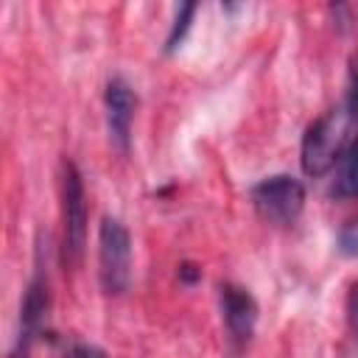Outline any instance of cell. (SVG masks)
<instances>
[{"label": "cell", "instance_id": "1", "mask_svg": "<svg viewBox=\"0 0 358 358\" xmlns=\"http://www.w3.org/2000/svg\"><path fill=\"white\" fill-rule=\"evenodd\" d=\"M358 137V59L350 64L344 98L336 109L316 117L302 137V171L308 176H324L338 162L341 151Z\"/></svg>", "mask_w": 358, "mask_h": 358}, {"label": "cell", "instance_id": "2", "mask_svg": "<svg viewBox=\"0 0 358 358\" xmlns=\"http://www.w3.org/2000/svg\"><path fill=\"white\" fill-rule=\"evenodd\" d=\"M87 243V193L84 176L73 159L62 162V263L76 268Z\"/></svg>", "mask_w": 358, "mask_h": 358}, {"label": "cell", "instance_id": "3", "mask_svg": "<svg viewBox=\"0 0 358 358\" xmlns=\"http://www.w3.org/2000/svg\"><path fill=\"white\" fill-rule=\"evenodd\" d=\"M98 277L109 296H120L131 285V235L115 215H106L98 229Z\"/></svg>", "mask_w": 358, "mask_h": 358}, {"label": "cell", "instance_id": "4", "mask_svg": "<svg viewBox=\"0 0 358 358\" xmlns=\"http://www.w3.org/2000/svg\"><path fill=\"white\" fill-rule=\"evenodd\" d=\"M249 199L260 218L271 224H294L305 210V185L291 173H274L260 179Z\"/></svg>", "mask_w": 358, "mask_h": 358}, {"label": "cell", "instance_id": "5", "mask_svg": "<svg viewBox=\"0 0 358 358\" xmlns=\"http://www.w3.org/2000/svg\"><path fill=\"white\" fill-rule=\"evenodd\" d=\"M106 129H109V140L112 145L126 154L129 143H131V123H134V112H137V95L131 90V84L120 76L109 78L106 84Z\"/></svg>", "mask_w": 358, "mask_h": 358}, {"label": "cell", "instance_id": "6", "mask_svg": "<svg viewBox=\"0 0 358 358\" xmlns=\"http://www.w3.org/2000/svg\"><path fill=\"white\" fill-rule=\"evenodd\" d=\"M221 313H224V324L227 333L232 338L235 347H243L257 324V302L255 296L235 282H224L221 285Z\"/></svg>", "mask_w": 358, "mask_h": 358}, {"label": "cell", "instance_id": "7", "mask_svg": "<svg viewBox=\"0 0 358 358\" xmlns=\"http://www.w3.org/2000/svg\"><path fill=\"white\" fill-rule=\"evenodd\" d=\"M48 310H50V285H48L45 268L39 266L36 274H34V280L28 282L25 296H22V305H20V333L17 336H25V338L36 341L45 333Z\"/></svg>", "mask_w": 358, "mask_h": 358}, {"label": "cell", "instance_id": "8", "mask_svg": "<svg viewBox=\"0 0 358 358\" xmlns=\"http://www.w3.org/2000/svg\"><path fill=\"white\" fill-rule=\"evenodd\" d=\"M333 199H358V137L341 151L338 162L333 165V185H330Z\"/></svg>", "mask_w": 358, "mask_h": 358}, {"label": "cell", "instance_id": "9", "mask_svg": "<svg viewBox=\"0 0 358 358\" xmlns=\"http://www.w3.org/2000/svg\"><path fill=\"white\" fill-rule=\"evenodd\" d=\"M196 3H182L179 8H176V17H173V25H171V31H168V39H165V50L168 53H173L179 45H182V39L187 36V31H190V22H193V14H196Z\"/></svg>", "mask_w": 358, "mask_h": 358}, {"label": "cell", "instance_id": "10", "mask_svg": "<svg viewBox=\"0 0 358 358\" xmlns=\"http://www.w3.org/2000/svg\"><path fill=\"white\" fill-rule=\"evenodd\" d=\"M62 358H109L106 350H101L98 344H90V341H64L62 347Z\"/></svg>", "mask_w": 358, "mask_h": 358}, {"label": "cell", "instance_id": "11", "mask_svg": "<svg viewBox=\"0 0 358 358\" xmlns=\"http://www.w3.org/2000/svg\"><path fill=\"white\" fill-rule=\"evenodd\" d=\"M338 252L347 257H358V218L347 221L338 229Z\"/></svg>", "mask_w": 358, "mask_h": 358}, {"label": "cell", "instance_id": "12", "mask_svg": "<svg viewBox=\"0 0 358 358\" xmlns=\"http://www.w3.org/2000/svg\"><path fill=\"white\" fill-rule=\"evenodd\" d=\"M344 310H347V324H350L352 336L358 338V282H352V285H350V294H347V305H344Z\"/></svg>", "mask_w": 358, "mask_h": 358}, {"label": "cell", "instance_id": "13", "mask_svg": "<svg viewBox=\"0 0 358 358\" xmlns=\"http://www.w3.org/2000/svg\"><path fill=\"white\" fill-rule=\"evenodd\" d=\"M199 277H201V268H199L196 263H182V266H179V280H182V282L193 285Z\"/></svg>", "mask_w": 358, "mask_h": 358}]
</instances>
